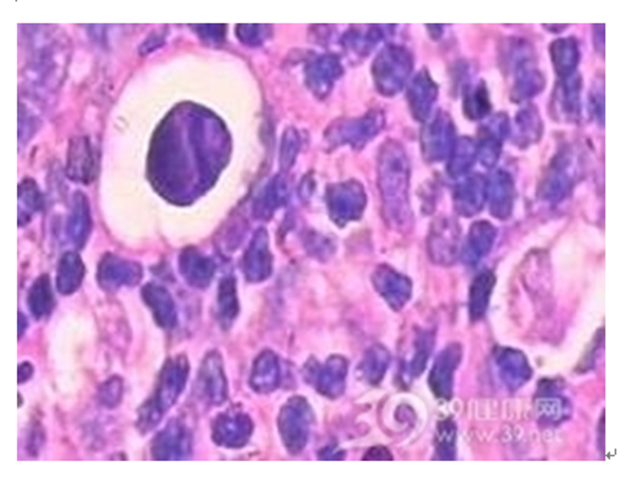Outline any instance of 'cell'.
Masks as SVG:
<instances>
[{
	"instance_id": "d6986e66",
	"label": "cell",
	"mask_w": 624,
	"mask_h": 481,
	"mask_svg": "<svg viewBox=\"0 0 624 481\" xmlns=\"http://www.w3.org/2000/svg\"><path fill=\"white\" fill-rule=\"evenodd\" d=\"M543 129L544 127L538 108L526 105L518 112L515 122L510 127V137L518 147L527 148L528 145L538 144L543 137Z\"/></svg>"
},
{
	"instance_id": "30bf717a",
	"label": "cell",
	"mask_w": 624,
	"mask_h": 481,
	"mask_svg": "<svg viewBox=\"0 0 624 481\" xmlns=\"http://www.w3.org/2000/svg\"><path fill=\"white\" fill-rule=\"evenodd\" d=\"M511 122L504 113L494 116L487 124L481 127L479 142L476 144L477 158L481 159L487 169H493L498 164L501 148L505 137H510Z\"/></svg>"
},
{
	"instance_id": "5b68a950",
	"label": "cell",
	"mask_w": 624,
	"mask_h": 481,
	"mask_svg": "<svg viewBox=\"0 0 624 481\" xmlns=\"http://www.w3.org/2000/svg\"><path fill=\"white\" fill-rule=\"evenodd\" d=\"M365 203L367 196L364 187L356 181L333 186L328 193L331 216L335 222L341 224L358 220L364 213Z\"/></svg>"
},
{
	"instance_id": "d6a6232c",
	"label": "cell",
	"mask_w": 624,
	"mask_h": 481,
	"mask_svg": "<svg viewBox=\"0 0 624 481\" xmlns=\"http://www.w3.org/2000/svg\"><path fill=\"white\" fill-rule=\"evenodd\" d=\"M260 361L257 362L256 374H254V377L261 375V383L257 387H260V391L261 387H265L263 391H273L274 386H277V360L267 353L265 357L261 355Z\"/></svg>"
},
{
	"instance_id": "5bb4252c",
	"label": "cell",
	"mask_w": 624,
	"mask_h": 481,
	"mask_svg": "<svg viewBox=\"0 0 624 481\" xmlns=\"http://www.w3.org/2000/svg\"><path fill=\"white\" fill-rule=\"evenodd\" d=\"M308 421H309V411L305 400H292L280 419V429L283 434L284 443L286 446L294 449V452L300 451L301 447L305 446L308 436Z\"/></svg>"
},
{
	"instance_id": "f35d334b",
	"label": "cell",
	"mask_w": 624,
	"mask_h": 481,
	"mask_svg": "<svg viewBox=\"0 0 624 481\" xmlns=\"http://www.w3.org/2000/svg\"><path fill=\"white\" fill-rule=\"evenodd\" d=\"M365 460H392V455L388 452V449L385 447H375V449H371L369 453H367L364 457Z\"/></svg>"
},
{
	"instance_id": "ba28073f",
	"label": "cell",
	"mask_w": 624,
	"mask_h": 481,
	"mask_svg": "<svg viewBox=\"0 0 624 481\" xmlns=\"http://www.w3.org/2000/svg\"><path fill=\"white\" fill-rule=\"evenodd\" d=\"M454 125L450 114L437 113L422 133V152L428 161L449 158L454 147Z\"/></svg>"
},
{
	"instance_id": "cb8c5ba5",
	"label": "cell",
	"mask_w": 624,
	"mask_h": 481,
	"mask_svg": "<svg viewBox=\"0 0 624 481\" xmlns=\"http://www.w3.org/2000/svg\"><path fill=\"white\" fill-rule=\"evenodd\" d=\"M432 349L433 335L428 334V332H417L415 338L411 340L409 355L403 362V369L409 378H416L422 374V370L426 369V361L430 358V353H432Z\"/></svg>"
},
{
	"instance_id": "7c38bea8",
	"label": "cell",
	"mask_w": 624,
	"mask_h": 481,
	"mask_svg": "<svg viewBox=\"0 0 624 481\" xmlns=\"http://www.w3.org/2000/svg\"><path fill=\"white\" fill-rule=\"evenodd\" d=\"M494 361L501 379L510 391H518L522 386L527 385L534 374L527 357L518 349L500 347L494 353Z\"/></svg>"
},
{
	"instance_id": "52a82bcc",
	"label": "cell",
	"mask_w": 624,
	"mask_h": 481,
	"mask_svg": "<svg viewBox=\"0 0 624 481\" xmlns=\"http://www.w3.org/2000/svg\"><path fill=\"white\" fill-rule=\"evenodd\" d=\"M428 252L437 264H451L460 252V228L454 220L439 218L428 236Z\"/></svg>"
},
{
	"instance_id": "8d00e7d4",
	"label": "cell",
	"mask_w": 624,
	"mask_h": 481,
	"mask_svg": "<svg viewBox=\"0 0 624 481\" xmlns=\"http://www.w3.org/2000/svg\"><path fill=\"white\" fill-rule=\"evenodd\" d=\"M210 273H212V267H210L209 262L205 258L192 256L189 260L188 277H190L192 281H198L199 284L203 283V281H207Z\"/></svg>"
},
{
	"instance_id": "ac0fdd59",
	"label": "cell",
	"mask_w": 624,
	"mask_h": 481,
	"mask_svg": "<svg viewBox=\"0 0 624 481\" xmlns=\"http://www.w3.org/2000/svg\"><path fill=\"white\" fill-rule=\"evenodd\" d=\"M545 385L549 386V383L545 381ZM535 413L541 425L555 427L570 419L572 404L566 398H562L558 392H552L551 386L549 389L539 386V396L535 406Z\"/></svg>"
},
{
	"instance_id": "1f68e13d",
	"label": "cell",
	"mask_w": 624,
	"mask_h": 481,
	"mask_svg": "<svg viewBox=\"0 0 624 481\" xmlns=\"http://www.w3.org/2000/svg\"><path fill=\"white\" fill-rule=\"evenodd\" d=\"M454 449H456V426L451 419H445L441 421L437 427L434 459L454 460Z\"/></svg>"
},
{
	"instance_id": "277c9868",
	"label": "cell",
	"mask_w": 624,
	"mask_h": 481,
	"mask_svg": "<svg viewBox=\"0 0 624 481\" xmlns=\"http://www.w3.org/2000/svg\"><path fill=\"white\" fill-rule=\"evenodd\" d=\"M413 70V56L403 46H388L373 63L375 87L385 96L402 90Z\"/></svg>"
},
{
	"instance_id": "f546056e",
	"label": "cell",
	"mask_w": 624,
	"mask_h": 481,
	"mask_svg": "<svg viewBox=\"0 0 624 481\" xmlns=\"http://www.w3.org/2000/svg\"><path fill=\"white\" fill-rule=\"evenodd\" d=\"M464 112L468 120H477L487 118L492 112V103L488 96L487 86L479 82L475 88H471L464 97Z\"/></svg>"
},
{
	"instance_id": "4316f807",
	"label": "cell",
	"mask_w": 624,
	"mask_h": 481,
	"mask_svg": "<svg viewBox=\"0 0 624 481\" xmlns=\"http://www.w3.org/2000/svg\"><path fill=\"white\" fill-rule=\"evenodd\" d=\"M265 233H258L254 243H252V247L249 249V253H248V260H246V269H248V275L256 278V279H265L267 277V273L271 270V255H269V250H267L266 236L263 238Z\"/></svg>"
},
{
	"instance_id": "ffe728a7",
	"label": "cell",
	"mask_w": 624,
	"mask_h": 481,
	"mask_svg": "<svg viewBox=\"0 0 624 481\" xmlns=\"http://www.w3.org/2000/svg\"><path fill=\"white\" fill-rule=\"evenodd\" d=\"M496 236H498V230L490 222H475L471 226L470 233H468V241H467L466 252H464L467 262L476 264L483 260L484 256H487L493 249Z\"/></svg>"
},
{
	"instance_id": "4fadbf2b",
	"label": "cell",
	"mask_w": 624,
	"mask_h": 481,
	"mask_svg": "<svg viewBox=\"0 0 624 481\" xmlns=\"http://www.w3.org/2000/svg\"><path fill=\"white\" fill-rule=\"evenodd\" d=\"M373 284L382 298L394 309L401 311L413 294V284L409 278L392 270V267L381 266L373 275Z\"/></svg>"
},
{
	"instance_id": "9a60e30c",
	"label": "cell",
	"mask_w": 624,
	"mask_h": 481,
	"mask_svg": "<svg viewBox=\"0 0 624 481\" xmlns=\"http://www.w3.org/2000/svg\"><path fill=\"white\" fill-rule=\"evenodd\" d=\"M488 182L483 176L464 178L454 190V207L460 215L470 218L479 213L487 201Z\"/></svg>"
},
{
	"instance_id": "484cf974",
	"label": "cell",
	"mask_w": 624,
	"mask_h": 481,
	"mask_svg": "<svg viewBox=\"0 0 624 481\" xmlns=\"http://www.w3.org/2000/svg\"><path fill=\"white\" fill-rule=\"evenodd\" d=\"M476 158L477 148L475 141H471L468 137H462L460 141L454 142L453 150L449 156L447 171L453 178H462L470 171L471 165L475 164Z\"/></svg>"
},
{
	"instance_id": "7402d4cb",
	"label": "cell",
	"mask_w": 624,
	"mask_h": 481,
	"mask_svg": "<svg viewBox=\"0 0 624 481\" xmlns=\"http://www.w3.org/2000/svg\"><path fill=\"white\" fill-rule=\"evenodd\" d=\"M551 57L553 69L560 78H568L572 74L578 73L579 53L578 42L575 37H564L552 42Z\"/></svg>"
},
{
	"instance_id": "2e32d148",
	"label": "cell",
	"mask_w": 624,
	"mask_h": 481,
	"mask_svg": "<svg viewBox=\"0 0 624 481\" xmlns=\"http://www.w3.org/2000/svg\"><path fill=\"white\" fill-rule=\"evenodd\" d=\"M515 182L510 173L500 170L488 182L487 199L490 203V211L498 220H509L513 213L515 205Z\"/></svg>"
},
{
	"instance_id": "603a6c76",
	"label": "cell",
	"mask_w": 624,
	"mask_h": 481,
	"mask_svg": "<svg viewBox=\"0 0 624 481\" xmlns=\"http://www.w3.org/2000/svg\"><path fill=\"white\" fill-rule=\"evenodd\" d=\"M494 284H496V277L490 270L479 273L473 279L470 296H468V313H470L471 321H479L487 313L488 303H490V298L493 294Z\"/></svg>"
},
{
	"instance_id": "8992f818",
	"label": "cell",
	"mask_w": 624,
	"mask_h": 481,
	"mask_svg": "<svg viewBox=\"0 0 624 481\" xmlns=\"http://www.w3.org/2000/svg\"><path fill=\"white\" fill-rule=\"evenodd\" d=\"M583 80L578 73L560 78L552 96V116L560 122H577L581 116Z\"/></svg>"
},
{
	"instance_id": "836d02e7",
	"label": "cell",
	"mask_w": 624,
	"mask_h": 481,
	"mask_svg": "<svg viewBox=\"0 0 624 481\" xmlns=\"http://www.w3.org/2000/svg\"><path fill=\"white\" fill-rule=\"evenodd\" d=\"M67 278L63 284H59V287L63 289V292H73L76 286H80V277H82V267H80V258H74V256H69L63 261V267H61V272H59V281Z\"/></svg>"
},
{
	"instance_id": "d4e9b609",
	"label": "cell",
	"mask_w": 624,
	"mask_h": 481,
	"mask_svg": "<svg viewBox=\"0 0 624 481\" xmlns=\"http://www.w3.org/2000/svg\"><path fill=\"white\" fill-rule=\"evenodd\" d=\"M345 375H347V362L341 357L331 358L325 364V368L318 372V391L330 396L341 395L345 387Z\"/></svg>"
},
{
	"instance_id": "4dcf8cb0",
	"label": "cell",
	"mask_w": 624,
	"mask_h": 481,
	"mask_svg": "<svg viewBox=\"0 0 624 481\" xmlns=\"http://www.w3.org/2000/svg\"><path fill=\"white\" fill-rule=\"evenodd\" d=\"M382 36L384 33L379 31V27H368L367 29H360V31H350L345 37V46L358 54H367L377 46Z\"/></svg>"
},
{
	"instance_id": "8fae6325",
	"label": "cell",
	"mask_w": 624,
	"mask_h": 481,
	"mask_svg": "<svg viewBox=\"0 0 624 481\" xmlns=\"http://www.w3.org/2000/svg\"><path fill=\"white\" fill-rule=\"evenodd\" d=\"M384 127V114L381 112H371L358 120H342L335 122L334 130H331L333 141L337 144H351L356 147H364L365 144L375 137Z\"/></svg>"
},
{
	"instance_id": "7a4b0ae2",
	"label": "cell",
	"mask_w": 624,
	"mask_h": 481,
	"mask_svg": "<svg viewBox=\"0 0 624 481\" xmlns=\"http://www.w3.org/2000/svg\"><path fill=\"white\" fill-rule=\"evenodd\" d=\"M502 67L511 74L510 97L513 103H526L544 90L545 78L535 63V52L530 42L510 39L502 52Z\"/></svg>"
},
{
	"instance_id": "e0dca14e",
	"label": "cell",
	"mask_w": 624,
	"mask_h": 481,
	"mask_svg": "<svg viewBox=\"0 0 624 481\" xmlns=\"http://www.w3.org/2000/svg\"><path fill=\"white\" fill-rule=\"evenodd\" d=\"M437 101V86L426 70H422L411 79L409 87V104L411 113L417 120H426Z\"/></svg>"
},
{
	"instance_id": "44dd1931",
	"label": "cell",
	"mask_w": 624,
	"mask_h": 481,
	"mask_svg": "<svg viewBox=\"0 0 624 481\" xmlns=\"http://www.w3.org/2000/svg\"><path fill=\"white\" fill-rule=\"evenodd\" d=\"M341 74L342 65L337 57H318L308 69V84L317 95H326Z\"/></svg>"
},
{
	"instance_id": "e575fe53",
	"label": "cell",
	"mask_w": 624,
	"mask_h": 481,
	"mask_svg": "<svg viewBox=\"0 0 624 481\" xmlns=\"http://www.w3.org/2000/svg\"><path fill=\"white\" fill-rule=\"evenodd\" d=\"M243 419H224L223 425H218L220 438H224V444H240L241 440H246L244 436L249 434V423L241 425Z\"/></svg>"
},
{
	"instance_id": "83f0119b",
	"label": "cell",
	"mask_w": 624,
	"mask_h": 481,
	"mask_svg": "<svg viewBox=\"0 0 624 481\" xmlns=\"http://www.w3.org/2000/svg\"><path fill=\"white\" fill-rule=\"evenodd\" d=\"M388 364H390L388 351L381 345H375L373 349L367 352L364 361L360 362V370L367 381L371 385H377L384 378Z\"/></svg>"
},
{
	"instance_id": "74e56055",
	"label": "cell",
	"mask_w": 624,
	"mask_h": 481,
	"mask_svg": "<svg viewBox=\"0 0 624 481\" xmlns=\"http://www.w3.org/2000/svg\"><path fill=\"white\" fill-rule=\"evenodd\" d=\"M590 107H592V112L595 114V118L602 120H604V88L600 87V90L592 91L590 95Z\"/></svg>"
},
{
	"instance_id": "d590c367",
	"label": "cell",
	"mask_w": 624,
	"mask_h": 481,
	"mask_svg": "<svg viewBox=\"0 0 624 481\" xmlns=\"http://www.w3.org/2000/svg\"><path fill=\"white\" fill-rule=\"evenodd\" d=\"M222 296H220V309H222V317L224 319H229V318L235 317V311H237V298H235V294H233V281L232 279H227V281H223L222 284Z\"/></svg>"
},
{
	"instance_id": "9c48e42d",
	"label": "cell",
	"mask_w": 624,
	"mask_h": 481,
	"mask_svg": "<svg viewBox=\"0 0 624 481\" xmlns=\"http://www.w3.org/2000/svg\"><path fill=\"white\" fill-rule=\"evenodd\" d=\"M462 360V345L458 343L447 345L439 355L430 374V387L433 394L443 400L449 402L453 395L454 372L460 368Z\"/></svg>"
},
{
	"instance_id": "f1b7e54d",
	"label": "cell",
	"mask_w": 624,
	"mask_h": 481,
	"mask_svg": "<svg viewBox=\"0 0 624 481\" xmlns=\"http://www.w3.org/2000/svg\"><path fill=\"white\" fill-rule=\"evenodd\" d=\"M184 378H186V366L184 364L176 362L165 370L164 377H163V389H161V396H159L161 408H169L172 402H175L176 396L180 395V392H181Z\"/></svg>"
},
{
	"instance_id": "6da1fadb",
	"label": "cell",
	"mask_w": 624,
	"mask_h": 481,
	"mask_svg": "<svg viewBox=\"0 0 624 481\" xmlns=\"http://www.w3.org/2000/svg\"><path fill=\"white\" fill-rule=\"evenodd\" d=\"M379 187L385 209V218L394 228L409 226L413 213L409 209V164L402 145L388 142L379 156Z\"/></svg>"
},
{
	"instance_id": "3957f363",
	"label": "cell",
	"mask_w": 624,
	"mask_h": 481,
	"mask_svg": "<svg viewBox=\"0 0 624 481\" xmlns=\"http://www.w3.org/2000/svg\"><path fill=\"white\" fill-rule=\"evenodd\" d=\"M579 178L578 153L572 145H564L547 165L539 186V198L558 204L568 198Z\"/></svg>"
}]
</instances>
